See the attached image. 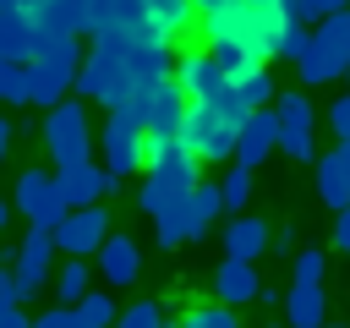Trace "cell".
<instances>
[{"mask_svg": "<svg viewBox=\"0 0 350 328\" xmlns=\"http://www.w3.org/2000/svg\"><path fill=\"white\" fill-rule=\"evenodd\" d=\"M284 22H290V16L279 11V0H224V5L202 11V49L230 44V49H241L246 60L268 66L273 49H279Z\"/></svg>", "mask_w": 350, "mask_h": 328, "instance_id": "obj_1", "label": "cell"}, {"mask_svg": "<svg viewBox=\"0 0 350 328\" xmlns=\"http://www.w3.org/2000/svg\"><path fill=\"white\" fill-rule=\"evenodd\" d=\"M323 328H350V323H323Z\"/></svg>", "mask_w": 350, "mask_h": 328, "instance_id": "obj_43", "label": "cell"}, {"mask_svg": "<svg viewBox=\"0 0 350 328\" xmlns=\"http://www.w3.org/2000/svg\"><path fill=\"white\" fill-rule=\"evenodd\" d=\"M317 197H323V202H328L334 213H339V208H350V169H345L339 148L317 159Z\"/></svg>", "mask_w": 350, "mask_h": 328, "instance_id": "obj_23", "label": "cell"}, {"mask_svg": "<svg viewBox=\"0 0 350 328\" xmlns=\"http://www.w3.org/2000/svg\"><path fill=\"white\" fill-rule=\"evenodd\" d=\"M55 230H44V224H27V235H22V246L11 251V273H16V290H22V301H33L38 290H44V279L55 273Z\"/></svg>", "mask_w": 350, "mask_h": 328, "instance_id": "obj_9", "label": "cell"}, {"mask_svg": "<svg viewBox=\"0 0 350 328\" xmlns=\"http://www.w3.org/2000/svg\"><path fill=\"white\" fill-rule=\"evenodd\" d=\"M104 235H109V208H71L60 224H55V251L60 257H88V251H98L104 246Z\"/></svg>", "mask_w": 350, "mask_h": 328, "instance_id": "obj_12", "label": "cell"}, {"mask_svg": "<svg viewBox=\"0 0 350 328\" xmlns=\"http://www.w3.org/2000/svg\"><path fill=\"white\" fill-rule=\"evenodd\" d=\"M323 317H328V290L295 279V284L284 290V323H290V328H323Z\"/></svg>", "mask_w": 350, "mask_h": 328, "instance_id": "obj_20", "label": "cell"}, {"mask_svg": "<svg viewBox=\"0 0 350 328\" xmlns=\"http://www.w3.org/2000/svg\"><path fill=\"white\" fill-rule=\"evenodd\" d=\"M175 87L186 93V104H213V98L230 87V77H224V66H219L208 49H186V55L175 60Z\"/></svg>", "mask_w": 350, "mask_h": 328, "instance_id": "obj_13", "label": "cell"}, {"mask_svg": "<svg viewBox=\"0 0 350 328\" xmlns=\"http://www.w3.org/2000/svg\"><path fill=\"white\" fill-rule=\"evenodd\" d=\"M126 87H131V71H126L120 38H115V33H98V44H93V49L82 55V66H77L71 93H77V98H93V104H115Z\"/></svg>", "mask_w": 350, "mask_h": 328, "instance_id": "obj_5", "label": "cell"}, {"mask_svg": "<svg viewBox=\"0 0 350 328\" xmlns=\"http://www.w3.org/2000/svg\"><path fill=\"white\" fill-rule=\"evenodd\" d=\"M44 153H49L55 169L93 159V126H88L82 98H60V104L44 109Z\"/></svg>", "mask_w": 350, "mask_h": 328, "instance_id": "obj_6", "label": "cell"}, {"mask_svg": "<svg viewBox=\"0 0 350 328\" xmlns=\"http://www.w3.org/2000/svg\"><path fill=\"white\" fill-rule=\"evenodd\" d=\"M273 115H279V153L284 159H312L317 142H312V126H317V109L306 93H279L273 98Z\"/></svg>", "mask_w": 350, "mask_h": 328, "instance_id": "obj_10", "label": "cell"}, {"mask_svg": "<svg viewBox=\"0 0 350 328\" xmlns=\"http://www.w3.org/2000/svg\"><path fill=\"white\" fill-rule=\"evenodd\" d=\"M339 159H345V169H350V137H345V142H339Z\"/></svg>", "mask_w": 350, "mask_h": 328, "instance_id": "obj_41", "label": "cell"}, {"mask_svg": "<svg viewBox=\"0 0 350 328\" xmlns=\"http://www.w3.org/2000/svg\"><path fill=\"white\" fill-rule=\"evenodd\" d=\"M77 66H82V44L77 33H49V27H33V55H27V104H60L71 98V82H77Z\"/></svg>", "mask_w": 350, "mask_h": 328, "instance_id": "obj_3", "label": "cell"}, {"mask_svg": "<svg viewBox=\"0 0 350 328\" xmlns=\"http://www.w3.org/2000/svg\"><path fill=\"white\" fill-rule=\"evenodd\" d=\"M235 120L219 109V104H186V120H180V142L202 159V164H219L235 153Z\"/></svg>", "mask_w": 350, "mask_h": 328, "instance_id": "obj_7", "label": "cell"}, {"mask_svg": "<svg viewBox=\"0 0 350 328\" xmlns=\"http://www.w3.org/2000/svg\"><path fill=\"white\" fill-rule=\"evenodd\" d=\"M5 219H11V202H0V230H5Z\"/></svg>", "mask_w": 350, "mask_h": 328, "instance_id": "obj_42", "label": "cell"}, {"mask_svg": "<svg viewBox=\"0 0 350 328\" xmlns=\"http://www.w3.org/2000/svg\"><path fill=\"white\" fill-rule=\"evenodd\" d=\"M49 284H55V301H60V306H77V301L88 295V257H66V262L49 273Z\"/></svg>", "mask_w": 350, "mask_h": 328, "instance_id": "obj_25", "label": "cell"}, {"mask_svg": "<svg viewBox=\"0 0 350 328\" xmlns=\"http://www.w3.org/2000/svg\"><path fill=\"white\" fill-rule=\"evenodd\" d=\"M268 241H273V230H268L262 219H252V213H235V219L224 224V257L257 262V257L268 251Z\"/></svg>", "mask_w": 350, "mask_h": 328, "instance_id": "obj_19", "label": "cell"}, {"mask_svg": "<svg viewBox=\"0 0 350 328\" xmlns=\"http://www.w3.org/2000/svg\"><path fill=\"white\" fill-rule=\"evenodd\" d=\"M306 44H312V27H306V22H284V33H279V49H273V55L301 60V55H306Z\"/></svg>", "mask_w": 350, "mask_h": 328, "instance_id": "obj_31", "label": "cell"}, {"mask_svg": "<svg viewBox=\"0 0 350 328\" xmlns=\"http://www.w3.org/2000/svg\"><path fill=\"white\" fill-rule=\"evenodd\" d=\"M268 328H284V323H268Z\"/></svg>", "mask_w": 350, "mask_h": 328, "instance_id": "obj_44", "label": "cell"}, {"mask_svg": "<svg viewBox=\"0 0 350 328\" xmlns=\"http://www.w3.org/2000/svg\"><path fill=\"white\" fill-rule=\"evenodd\" d=\"M71 312H77V328H115V317H120L115 295H104V290H88Z\"/></svg>", "mask_w": 350, "mask_h": 328, "instance_id": "obj_26", "label": "cell"}, {"mask_svg": "<svg viewBox=\"0 0 350 328\" xmlns=\"http://www.w3.org/2000/svg\"><path fill=\"white\" fill-rule=\"evenodd\" d=\"M191 11H197L191 0H142V27L159 38H175L191 27Z\"/></svg>", "mask_w": 350, "mask_h": 328, "instance_id": "obj_22", "label": "cell"}, {"mask_svg": "<svg viewBox=\"0 0 350 328\" xmlns=\"http://www.w3.org/2000/svg\"><path fill=\"white\" fill-rule=\"evenodd\" d=\"M11 208L27 219V224H44V230H55L71 208H66V197H60V180H55V169H22L16 175V186H11Z\"/></svg>", "mask_w": 350, "mask_h": 328, "instance_id": "obj_8", "label": "cell"}, {"mask_svg": "<svg viewBox=\"0 0 350 328\" xmlns=\"http://www.w3.org/2000/svg\"><path fill=\"white\" fill-rule=\"evenodd\" d=\"M350 0H301V22H323V16H334V11H345Z\"/></svg>", "mask_w": 350, "mask_h": 328, "instance_id": "obj_35", "label": "cell"}, {"mask_svg": "<svg viewBox=\"0 0 350 328\" xmlns=\"http://www.w3.org/2000/svg\"><path fill=\"white\" fill-rule=\"evenodd\" d=\"M115 328H170V317H164L159 301H131V306L115 317Z\"/></svg>", "mask_w": 350, "mask_h": 328, "instance_id": "obj_29", "label": "cell"}, {"mask_svg": "<svg viewBox=\"0 0 350 328\" xmlns=\"http://www.w3.org/2000/svg\"><path fill=\"white\" fill-rule=\"evenodd\" d=\"M5 148H11V120L0 115V159H5Z\"/></svg>", "mask_w": 350, "mask_h": 328, "instance_id": "obj_39", "label": "cell"}, {"mask_svg": "<svg viewBox=\"0 0 350 328\" xmlns=\"http://www.w3.org/2000/svg\"><path fill=\"white\" fill-rule=\"evenodd\" d=\"M191 5H197V11H213V5H224V0H191Z\"/></svg>", "mask_w": 350, "mask_h": 328, "instance_id": "obj_40", "label": "cell"}, {"mask_svg": "<svg viewBox=\"0 0 350 328\" xmlns=\"http://www.w3.org/2000/svg\"><path fill=\"white\" fill-rule=\"evenodd\" d=\"M180 120H186V93L175 87V77H164V82L153 87V104H148L142 131H153V137H180Z\"/></svg>", "mask_w": 350, "mask_h": 328, "instance_id": "obj_18", "label": "cell"}, {"mask_svg": "<svg viewBox=\"0 0 350 328\" xmlns=\"http://www.w3.org/2000/svg\"><path fill=\"white\" fill-rule=\"evenodd\" d=\"M219 202H224V213H241V208L252 202V169L230 164V169H224V180H219Z\"/></svg>", "mask_w": 350, "mask_h": 328, "instance_id": "obj_27", "label": "cell"}, {"mask_svg": "<svg viewBox=\"0 0 350 328\" xmlns=\"http://www.w3.org/2000/svg\"><path fill=\"white\" fill-rule=\"evenodd\" d=\"M273 148H279V115H273V104H268V109H252V115L241 120V131H235V153H230V159H235L241 169H257Z\"/></svg>", "mask_w": 350, "mask_h": 328, "instance_id": "obj_14", "label": "cell"}, {"mask_svg": "<svg viewBox=\"0 0 350 328\" xmlns=\"http://www.w3.org/2000/svg\"><path fill=\"white\" fill-rule=\"evenodd\" d=\"M230 87L241 93V104H246V109H268V104L279 98V87H273L268 66H241V71L230 77Z\"/></svg>", "mask_w": 350, "mask_h": 328, "instance_id": "obj_24", "label": "cell"}, {"mask_svg": "<svg viewBox=\"0 0 350 328\" xmlns=\"http://www.w3.org/2000/svg\"><path fill=\"white\" fill-rule=\"evenodd\" d=\"M55 180H60V197H66V208H93V202H104V197L115 191V175H109L104 164H93V159L55 169Z\"/></svg>", "mask_w": 350, "mask_h": 328, "instance_id": "obj_15", "label": "cell"}, {"mask_svg": "<svg viewBox=\"0 0 350 328\" xmlns=\"http://www.w3.org/2000/svg\"><path fill=\"white\" fill-rule=\"evenodd\" d=\"M345 60H350V55H339V49H334V44H323V38H312V44H306V55L295 60V71H301V82H306V87H323V82L345 77Z\"/></svg>", "mask_w": 350, "mask_h": 328, "instance_id": "obj_21", "label": "cell"}, {"mask_svg": "<svg viewBox=\"0 0 350 328\" xmlns=\"http://www.w3.org/2000/svg\"><path fill=\"white\" fill-rule=\"evenodd\" d=\"M334 246L350 257V208H339V213H334Z\"/></svg>", "mask_w": 350, "mask_h": 328, "instance_id": "obj_37", "label": "cell"}, {"mask_svg": "<svg viewBox=\"0 0 350 328\" xmlns=\"http://www.w3.org/2000/svg\"><path fill=\"white\" fill-rule=\"evenodd\" d=\"M175 328H241V323H235V312H230V306L208 301V306H186V312L175 317Z\"/></svg>", "mask_w": 350, "mask_h": 328, "instance_id": "obj_28", "label": "cell"}, {"mask_svg": "<svg viewBox=\"0 0 350 328\" xmlns=\"http://www.w3.org/2000/svg\"><path fill=\"white\" fill-rule=\"evenodd\" d=\"M202 159L180 142V137H153V131H142V191H137V208L148 213V219H159L170 202H180L202 175Z\"/></svg>", "mask_w": 350, "mask_h": 328, "instance_id": "obj_2", "label": "cell"}, {"mask_svg": "<svg viewBox=\"0 0 350 328\" xmlns=\"http://www.w3.org/2000/svg\"><path fill=\"white\" fill-rule=\"evenodd\" d=\"M328 126H334V137H339V142H345V137H350V93H345V98H334V104H328Z\"/></svg>", "mask_w": 350, "mask_h": 328, "instance_id": "obj_34", "label": "cell"}, {"mask_svg": "<svg viewBox=\"0 0 350 328\" xmlns=\"http://www.w3.org/2000/svg\"><path fill=\"white\" fill-rule=\"evenodd\" d=\"M98 257V273H104V284H115V290H126V284H137V273H142V246L131 241V235H104V246L93 251Z\"/></svg>", "mask_w": 350, "mask_h": 328, "instance_id": "obj_16", "label": "cell"}, {"mask_svg": "<svg viewBox=\"0 0 350 328\" xmlns=\"http://www.w3.org/2000/svg\"><path fill=\"white\" fill-rule=\"evenodd\" d=\"M98 153H104V169H109L115 180L137 175V169H142V126L109 109V120H104V131H98Z\"/></svg>", "mask_w": 350, "mask_h": 328, "instance_id": "obj_11", "label": "cell"}, {"mask_svg": "<svg viewBox=\"0 0 350 328\" xmlns=\"http://www.w3.org/2000/svg\"><path fill=\"white\" fill-rule=\"evenodd\" d=\"M312 38L334 44L339 55H350V5H345V11H334V16H323V22L312 27Z\"/></svg>", "mask_w": 350, "mask_h": 328, "instance_id": "obj_30", "label": "cell"}, {"mask_svg": "<svg viewBox=\"0 0 350 328\" xmlns=\"http://www.w3.org/2000/svg\"><path fill=\"white\" fill-rule=\"evenodd\" d=\"M295 279H301V284H323V251H317V246L295 251Z\"/></svg>", "mask_w": 350, "mask_h": 328, "instance_id": "obj_32", "label": "cell"}, {"mask_svg": "<svg viewBox=\"0 0 350 328\" xmlns=\"http://www.w3.org/2000/svg\"><path fill=\"white\" fill-rule=\"evenodd\" d=\"M33 328H77V312H71V306H60V301H55V306H49V312H38V317H33Z\"/></svg>", "mask_w": 350, "mask_h": 328, "instance_id": "obj_33", "label": "cell"}, {"mask_svg": "<svg viewBox=\"0 0 350 328\" xmlns=\"http://www.w3.org/2000/svg\"><path fill=\"white\" fill-rule=\"evenodd\" d=\"M0 328H33V317L22 306H0Z\"/></svg>", "mask_w": 350, "mask_h": 328, "instance_id": "obj_38", "label": "cell"}, {"mask_svg": "<svg viewBox=\"0 0 350 328\" xmlns=\"http://www.w3.org/2000/svg\"><path fill=\"white\" fill-rule=\"evenodd\" d=\"M345 77H350V60H345Z\"/></svg>", "mask_w": 350, "mask_h": 328, "instance_id": "obj_45", "label": "cell"}, {"mask_svg": "<svg viewBox=\"0 0 350 328\" xmlns=\"http://www.w3.org/2000/svg\"><path fill=\"white\" fill-rule=\"evenodd\" d=\"M219 213H224L219 186L197 180L180 202H170V208L153 219V235H159V246H186V241H202V235H208V224H213Z\"/></svg>", "mask_w": 350, "mask_h": 328, "instance_id": "obj_4", "label": "cell"}, {"mask_svg": "<svg viewBox=\"0 0 350 328\" xmlns=\"http://www.w3.org/2000/svg\"><path fill=\"white\" fill-rule=\"evenodd\" d=\"M257 290H262V279H257V268L252 262H241V257H224L219 262V273H213V295H219V306H246V301H257Z\"/></svg>", "mask_w": 350, "mask_h": 328, "instance_id": "obj_17", "label": "cell"}, {"mask_svg": "<svg viewBox=\"0 0 350 328\" xmlns=\"http://www.w3.org/2000/svg\"><path fill=\"white\" fill-rule=\"evenodd\" d=\"M0 306H22V290H16V273L0 268Z\"/></svg>", "mask_w": 350, "mask_h": 328, "instance_id": "obj_36", "label": "cell"}]
</instances>
